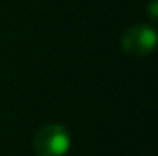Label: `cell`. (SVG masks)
Returning a JSON list of instances; mask_svg holds the SVG:
<instances>
[{
	"label": "cell",
	"instance_id": "1",
	"mask_svg": "<svg viewBox=\"0 0 158 156\" xmlns=\"http://www.w3.org/2000/svg\"><path fill=\"white\" fill-rule=\"evenodd\" d=\"M70 145V132L57 123L44 125L33 136V153L37 156H66Z\"/></svg>",
	"mask_w": 158,
	"mask_h": 156
},
{
	"label": "cell",
	"instance_id": "2",
	"mask_svg": "<svg viewBox=\"0 0 158 156\" xmlns=\"http://www.w3.org/2000/svg\"><path fill=\"white\" fill-rule=\"evenodd\" d=\"M158 46V33L147 24L129 28L121 37V48L131 57H145Z\"/></svg>",
	"mask_w": 158,
	"mask_h": 156
},
{
	"label": "cell",
	"instance_id": "3",
	"mask_svg": "<svg viewBox=\"0 0 158 156\" xmlns=\"http://www.w3.org/2000/svg\"><path fill=\"white\" fill-rule=\"evenodd\" d=\"M147 17L158 24V0H151L149 4H147Z\"/></svg>",
	"mask_w": 158,
	"mask_h": 156
}]
</instances>
